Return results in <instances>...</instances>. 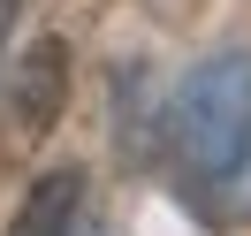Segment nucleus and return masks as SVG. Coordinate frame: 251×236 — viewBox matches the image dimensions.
<instances>
[{
  "instance_id": "obj_1",
  "label": "nucleus",
  "mask_w": 251,
  "mask_h": 236,
  "mask_svg": "<svg viewBox=\"0 0 251 236\" xmlns=\"http://www.w3.org/2000/svg\"><path fill=\"white\" fill-rule=\"evenodd\" d=\"M168 175L205 229H251V46L183 77L168 107Z\"/></svg>"
},
{
  "instance_id": "obj_3",
  "label": "nucleus",
  "mask_w": 251,
  "mask_h": 236,
  "mask_svg": "<svg viewBox=\"0 0 251 236\" xmlns=\"http://www.w3.org/2000/svg\"><path fill=\"white\" fill-rule=\"evenodd\" d=\"M76 221H84V175L76 168H46L31 190H23L8 236H76Z\"/></svg>"
},
{
  "instance_id": "obj_4",
  "label": "nucleus",
  "mask_w": 251,
  "mask_h": 236,
  "mask_svg": "<svg viewBox=\"0 0 251 236\" xmlns=\"http://www.w3.org/2000/svg\"><path fill=\"white\" fill-rule=\"evenodd\" d=\"M16 16H23V0H0V53H8V38H16Z\"/></svg>"
},
{
  "instance_id": "obj_2",
  "label": "nucleus",
  "mask_w": 251,
  "mask_h": 236,
  "mask_svg": "<svg viewBox=\"0 0 251 236\" xmlns=\"http://www.w3.org/2000/svg\"><path fill=\"white\" fill-rule=\"evenodd\" d=\"M61 99H69V53L61 38H38L16 69V92H8V130L16 145H38L53 122H61Z\"/></svg>"
}]
</instances>
